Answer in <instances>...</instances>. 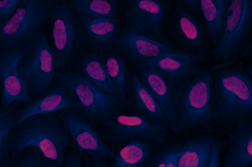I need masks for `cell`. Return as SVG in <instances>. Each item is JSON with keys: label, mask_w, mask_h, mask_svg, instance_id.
<instances>
[{"label": "cell", "mask_w": 252, "mask_h": 167, "mask_svg": "<svg viewBox=\"0 0 252 167\" xmlns=\"http://www.w3.org/2000/svg\"><path fill=\"white\" fill-rule=\"evenodd\" d=\"M149 60L171 90L193 76L205 64L209 63L203 56L181 52H169Z\"/></svg>", "instance_id": "2e32d148"}, {"label": "cell", "mask_w": 252, "mask_h": 167, "mask_svg": "<svg viewBox=\"0 0 252 167\" xmlns=\"http://www.w3.org/2000/svg\"><path fill=\"white\" fill-rule=\"evenodd\" d=\"M252 59V35L241 51L239 60L243 61H251Z\"/></svg>", "instance_id": "1f68e13d"}, {"label": "cell", "mask_w": 252, "mask_h": 167, "mask_svg": "<svg viewBox=\"0 0 252 167\" xmlns=\"http://www.w3.org/2000/svg\"><path fill=\"white\" fill-rule=\"evenodd\" d=\"M81 22L84 47L96 50L109 44L124 26L122 17Z\"/></svg>", "instance_id": "cb8c5ba5"}, {"label": "cell", "mask_w": 252, "mask_h": 167, "mask_svg": "<svg viewBox=\"0 0 252 167\" xmlns=\"http://www.w3.org/2000/svg\"><path fill=\"white\" fill-rule=\"evenodd\" d=\"M95 129L114 152L135 137H145L164 143L172 132L149 121L126 108Z\"/></svg>", "instance_id": "8fae6325"}, {"label": "cell", "mask_w": 252, "mask_h": 167, "mask_svg": "<svg viewBox=\"0 0 252 167\" xmlns=\"http://www.w3.org/2000/svg\"><path fill=\"white\" fill-rule=\"evenodd\" d=\"M222 146L223 143L217 139L215 143L213 159L209 167H220L219 156Z\"/></svg>", "instance_id": "d6a6232c"}, {"label": "cell", "mask_w": 252, "mask_h": 167, "mask_svg": "<svg viewBox=\"0 0 252 167\" xmlns=\"http://www.w3.org/2000/svg\"><path fill=\"white\" fill-rule=\"evenodd\" d=\"M40 167H60V166L56 161L48 159L42 155Z\"/></svg>", "instance_id": "d590c367"}, {"label": "cell", "mask_w": 252, "mask_h": 167, "mask_svg": "<svg viewBox=\"0 0 252 167\" xmlns=\"http://www.w3.org/2000/svg\"><path fill=\"white\" fill-rule=\"evenodd\" d=\"M69 87L76 94L79 108L96 129L107 123L126 108L125 100L98 90L71 70L56 81Z\"/></svg>", "instance_id": "30bf717a"}, {"label": "cell", "mask_w": 252, "mask_h": 167, "mask_svg": "<svg viewBox=\"0 0 252 167\" xmlns=\"http://www.w3.org/2000/svg\"><path fill=\"white\" fill-rule=\"evenodd\" d=\"M93 167H107V160L95 155H89Z\"/></svg>", "instance_id": "836d02e7"}, {"label": "cell", "mask_w": 252, "mask_h": 167, "mask_svg": "<svg viewBox=\"0 0 252 167\" xmlns=\"http://www.w3.org/2000/svg\"><path fill=\"white\" fill-rule=\"evenodd\" d=\"M57 67V57L44 29L27 44L17 66L19 76L33 101L42 98L51 91Z\"/></svg>", "instance_id": "277c9868"}, {"label": "cell", "mask_w": 252, "mask_h": 167, "mask_svg": "<svg viewBox=\"0 0 252 167\" xmlns=\"http://www.w3.org/2000/svg\"><path fill=\"white\" fill-rule=\"evenodd\" d=\"M20 103L15 102L7 110L0 113V167H7L10 161L8 137L11 131L12 118Z\"/></svg>", "instance_id": "83f0119b"}, {"label": "cell", "mask_w": 252, "mask_h": 167, "mask_svg": "<svg viewBox=\"0 0 252 167\" xmlns=\"http://www.w3.org/2000/svg\"><path fill=\"white\" fill-rule=\"evenodd\" d=\"M252 0H230L227 21L220 40L213 48L212 64L239 60L240 53L252 35Z\"/></svg>", "instance_id": "9c48e42d"}, {"label": "cell", "mask_w": 252, "mask_h": 167, "mask_svg": "<svg viewBox=\"0 0 252 167\" xmlns=\"http://www.w3.org/2000/svg\"><path fill=\"white\" fill-rule=\"evenodd\" d=\"M172 0H122L124 23L139 35L161 44L168 42L165 27Z\"/></svg>", "instance_id": "ba28073f"}, {"label": "cell", "mask_w": 252, "mask_h": 167, "mask_svg": "<svg viewBox=\"0 0 252 167\" xmlns=\"http://www.w3.org/2000/svg\"><path fill=\"white\" fill-rule=\"evenodd\" d=\"M183 141L177 139L161 145L153 154L146 167H178Z\"/></svg>", "instance_id": "4316f807"}, {"label": "cell", "mask_w": 252, "mask_h": 167, "mask_svg": "<svg viewBox=\"0 0 252 167\" xmlns=\"http://www.w3.org/2000/svg\"><path fill=\"white\" fill-rule=\"evenodd\" d=\"M125 100L126 108L155 124L172 131L170 123L154 96L140 79L131 65L126 78Z\"/></svg>", "instance_id": "5bb4252c"}, {"label": "cell", "mask_w": 252, "mask_h": 167, "mask_svg": "<svg viewBox=\"0 0 252 167\" xmlns=\"http://www.w3.org/2000/svg\"><path fill=\"white\" fill-rule=\"evenodd\" d=\"M71 70L103 93L123 99L107 75L97 50L84 47L77 56Z\"/></svg>", "instance_id": "ac0fdd59"}, {"label": "cell", "mask_w": 252, "mask_h": 167, "mask_svg": "<svg viewBox=\"0 0 252 167\" xmlns=\"http://www.w3.org/2000/svg\"><path fill=\"white\" fill-rule=\"evenodd\" d=\"M83 160L85 164V167H93L90 157L87 153L83 156Z\"/></svg>", "instance_id": "8d00e7d4"}, {"label": "cell", "mask_w": 252, "mask_h": 167, "mask_svg": "<svg viewBox=\"0 0 252 167\" xmlns=\"http://www.w3.org/2000/svg\"><path fill=\"white\" fill-rule=\"evenodd\" d=\"M230 0H199L198 14L212 50L223 34Z\"/></svg>", "instance_id": "603a6c76"}, {"label": "cell", "mask_w": 252, "mask_h": 167, "mask_svg": "<svg viewBox=\"0 0 252 167\" xmlns=\"http://www.w3.org/2000/svg\"><path fill=\"white\" fill-rule=\"evenodd\" d=\"M0 48H1V47H0Z\"/></svg>", "instance_id": "f35d334b"}, {"label": "cell", "mask_w": 252, "mask_h": 167, "mask_svg": "<svg viewBox=\"0 0 252 167\" xmlns=\"http://www.w3.org/2000/svg\"><path fill=\"white\" fill-rule=\"evenodd\" d=\"M20 1L21 0H0V27L9 20Z\"/></svg>", "instance_id": "f546056e"}, {"label": "cell", "mask_w": 252, "mask_h": 167, "mask_svg": "<svg viewBox=\"0 0 252 167\" xmlns=\"http://www.w3.org/2000/svg\"><path fill=\"white\" fill-rule=\"evenodd\" d=\"M109 44L120 51L133 67L145 60L181 52L172 43H159L139 35L124 23L120 33Z\"/></svg>", "instance_id": "9a60e30c"}, {"label": "cell", "mask_w": 252, "mask_h": 167, "mask_svg": "<svg viewBox=\"0 0 252 167\" xmlns=\"http://www.w3.org/2000/svg\"><path fill=\"white\" fill-rule=\"evenodd\" d=\"M0 87H1V86L0 82Z\"/></svg>", "instance_id": "74e56055"}, {"label": "cell", "mask_w": 252, "mask_h": 167, "mask_svg": "<svg viewBox=\"0 0 252 167\" xmlns=\"http://www.w3.org/2000/svg\"><path fill=\"white\" fill-rule=\"evenodd\" d=\"M83 160V153L73 148L66 152L63 167H82Z\"/></svg>", "instance_id": "4dcf8cb0"}, {"label": "cell", "mask_w": 252, "mask_h": 167, "mask_svg": "<svg viewBox=\"0 0 252 167\" xmlns=\"http://www.w3.org/2000/svg\"><path fill=\"white\" fill-rule=\"evenodd\" d=\"M55 0H21L9 20L0 27L1 48L27 44L50 23Z\"/></svg>", "instance_id": "52a82bcc"}, {"label": "cell", "mask_w": 252, "mask_h": 167, "mask_svg": "<svg viewBox=\"0 0 252 167\" xmlns=\"http://www.w3.org/2000/svg\"><path fill=\"white\" fill-rule=\"evenodd\" d=\"M10 160L27 148L38 149L43 156L63 167L65 154L73 148L72 138L57 112L33 115L11 130L8 137Z\"/></svg>", "instance_id": "3957f363"}, {"label": "cell", "mask_w": 252, "mask_h": 167, "mask_svg": "<svg viewBox=\"0 0 252 167\" xmlns=\"http://www.w3.org/2000/svg\"><path fill=\"white\" fill-rule=\"evenodd\" d=\"M97 51L107 75L125 100L126 82L129 67V62L120 51L110 44Z\"/></svg>", "instance_id": "484cf974"}, {"label": "cell", "mask_w": 252, "mask_h": 167, "mask_svg": "<svg viewBox=\"0 0 252 167\" xmlns=\"http://www.w3.org/2000/svg\"><path fill=\"white\" fill-rule=\"evenodd\" d=\"M213 134L199 133L183 141L178 167H209L217 140Z\"/></svg>", "instance_id": "44dd1931"}, {"label": "cell", "mask_w": 252, "mask_h": 167, "mask_svg": "<svg viewBox=\"0 0 252 167\" xmlns=\"http://www.w3.org/2000/svg\"><path fill=\"white\" fill-rule=\"evenodd\" d=\"M226 63L206 64L171 89L174 134L187 137L194 132L216 134L209 114V81L213 72Z\"/></svg>", "instance_id": "7a4b0ae2"}, {"label": "cell", "mask_w": 252, "mask_h": 167, "mask_svg": "<svg viewBox=\"0 0 252 167\" xmlns=\"http://www.w3.org/2000/svg\"><path fill=\"white\" fill-rule=\"evenodd\" d=\"M42 154L36 147L26 148L10 160L7 167H40Z\"/></svg>", "instance_id": "f1b7e54d"}, {"label": "cell", "mask_w": 252, "mask_h": 167, "mask_svg": "<svg viewBox=\"0 0 252 167\" xmlns=\"http://www.w3.org/2000/svg\"><path fill=\"white\" fill-rule=\"evenodd\" d=\"M165 33L168 43L181 52L204 57L210 63L212 48L198 14L193 12L184 0H172Z\"/></svg>", "instance_id": "8992f818"}, {"label": "cell", "mask_w": 252, "mask_h": 167, "mask_svg": "<svg viewBox=\"0 0 252 167\" xmlns=\"http://www.w3.org/2000/svg\"><path fill=\"white\" fill-rule=\"evenodd\" d=\"M209 110L216 134H228L237 124L252 121V77L243 61L226 62L213 72Z\"/></svg>", "instance_id": "6da1fadb"}, {"label": "cell", "mask_w": 252, "mask_h": 167, "mask_svg": "<svg viewBox=\"0 0 252 167\" xmlns=\"http://www.w3.org/2000/svg\"><path fill=\"white\" fill-rule=\"evenodd\" d=\"M62 124L70 135L73 148L88 155L106 160L113 159L116 153L103 141L97 130L79 108L63 109L57 112Z\"/></svg>", "instance_id": "7c38bea8"}, {"label": "cell", "mask_w": 252, "mask_h": 167, "mask_svg": "<svg viewBox=\"0 0 252 167\" xmlns=\"http://www.w3.org/2000/svg\"><path fill=\"white\" fill-rule=\"evenodd\" d=\"M133 68L141 81L154 96L172 128L173 110L171 91L169 86L154 68L149 59L140 62Z\"/></svg>", "instance_id": "7402d4cb"}, {"label": "cell", "mask_w": 252, "mask_h": 167, "mask_svg": "<svg viewBox=\"0 0 252 167\" xmlns=\"http://www.w3.org/2000/svg\"><path fill=\"white\" fill-rule=\"evenodd\" d=\"M164 143L142 137L131 138L107 160V167H146L155 152Z\"/></svg>", "instance_id": "ffe728a7"}, {"label": "cell", "mask_w": 252, "mask_h": 167, "mask_svg": "<svg viewBox=\"0 0 252 167\" xmlns=\"http://www.w3.org/2000/svg\"><path fill=\"white\" fill-rule=\"evenodd\" d=\"M184 1L193 12L198 14L199 0H184Z\"/></svg>", "instance_id": "e575fe53"}, {"label": "cell", "mask_w": 252, "mask_h": 167, "mask_svg": "<svg viewBox=\"0 0 252 167\" xmlns=\"http://www.w3.org/2000/svg\"><path fill=\"white\" fill-rule=\"evenodd\" d=\"M70 4L81 21L121 17L122 0H72Z\"/></svg>", "instance_id": "d4e9b609"}, {"label": "cell", "mask_w": 252, "mask_h": 167, "mask_svg": "<svg viewBox=\"0 0 252 167\" xmlns=\"http://www.w3.org/2000/svg\"><path fill=\"white\" fill-rule=\"evenodd\" d=\"M252 164V121H245L228 133L221 167H251Z\"/></svg>", "instance_id": "d6986e66"}, {"label": "cell", "mask_w": 252, "mask_h": 167, "mask_svg": "<svg viewBox=\"0 0 252 167\" xmlns=\"http://www.w3.org/2000/svg\"><path fill=\"white\" fill-rule=\"evenodd\" d=\"M26 45L18 43L0 48L1 112L7 110L13 102H22L27 105L33 101L17 72L18 64Z\"/></svg>", "instance_id": "4fadbf2b"}, {"label": "cell", "mask_w": 252, "mask_h": 167, "mask_svg": "<svg viewBox=\"0 0 252 167\" xmlns=\"http://www.w3.org/2000/svg\"><path fill=\"white\" fill-rule=\"evenodd\" d=\"M50 46L57 60L55 82L70 70L84 48L82 22L68 0H55L49 23Z\"/></svg>", "instance_id": "5b68a950"}, {"label": "cell", "mask_w": 252, "mask_h": 167, "mask_svg": "<svg viewBox=\"0 0 252 167\" xmlns=\"http://www.w3.org/2000/svg\"></svg>", "instance_id": "ab89813d"}, {"label": "cell", "mask_w": 252, "mask_h": 167, "mask_svg": "<svg viewBox=\"0 0 252 167\" xmlns=\"http://www.w3.org/2000/svg\"><path fill=\"white\" fill-rule=\"evenodd\" d=\"M70 108H79L76 94L66 85L56 82V86L47 95L17 108L12 118L11 130L32 116L56 112Z\"/></svg>", "instance_id": "e0dca14e"}]
</instances>
